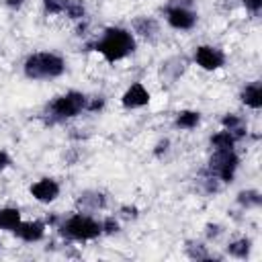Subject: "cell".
<instances>
[{
	"label": "cell",
	"instance_id": "obj_1",
	"mask_svg": "<svg viewBox=\"0 0 262 262\" xmlns=\"http://www.w3.org/2000/svg\"><path fill=\"white\" fill-rule=\"evenodd\" d=\"M96 53H100L108 63L121 61L127 55H131L137 49V41L135 35L129 29L123 27H106L100 35V39H96L90 45Z\"/></svg>",
	"mask_w": 262,
	"mask_h": 262
},
{
	"label": "cell",
	"instance_id": "obj_2",
	"mask_svg": "<svg viewBox=\"0 0 262 262\" xmlns=\"http://www.w3.org/2000/svg\"><path fill=\"white\" fill-rule=\"evenodd\" d=\"M23 72L29 80H53L63 76L66 59L53 51H37L25 59Z\"/></svg>",
	"mask_w": 262,
	"mask_h": 262
},
{
	"label": "cell",
	"instance_id": "obj_3",
	"mask_svg": "<svg viewBox=\"0 0 262 262\" xmlns=\"http://www.w3.org/2000/svg\"><path fill=\"white\" fill-rule=\"evenodd\" d=\"M86 104H88V96L84 92L68 90V92L55 96L47 104L45 115L49 117L51 123H61V121H70V119L78 117L82 111H86Z\"/></svg>",
	"mask_w": 262,
	"mask_h": 262
},
{
	"label": "cell",
	"instance_id": "obj_4",
	"mask_svg": "<svg viewBox=\"0 0 262 262\" xmlns=\"http://www.w3.org/2000/svg\"><path fill=\"white\" fill-rule=\"evenodd\" d=\"M57 229L66 239H72V242H90V239H96L102 235L100 221L86 213L70 215L68 219H63L57 225Z\"/></svg>",
	"mask_w": 262,
	"mask_h": 262
},
{
	"label": "cell",
	"instance_id": "obj_5",
	"mask_svg": "<svg viewBox=\"0 0 262 262\" xmlns=\"http://www.w3.org/2000/svg\"><path fill=\"white\" fill-rule=\"evenodd\" d=\"M237 168H239V156L235 154V149H213L205 172L215 176L221 184H229L233 182Z\"/></svg>",
	"mask_w": 262,
	"mask_h": 262
},
{
	"label": "cell",
	"instance_id": "obj_6",
	"mask_svg": "<svg viewBox=\"0 0 262 262\" xmlns=\"http://www.w3.org/2000/svg\"><path fill=\"white\" fill-rule=\"evenodd\" d=\"M164 14L166 23L176 31H190L199 20L196 10L192 8V0H172L164 8Z\"/></svg>",
	"mask_w": 262,
	"mask_h": 262
},
{
	"label": "cell",
	"instance_id": "obj_7",
	"mask_svg": "<svg viewBox=\"0 0 262 262\" xmlns=\"http://www.w3.org/2000/svg\"><path fill=\"white\" fill-rule=\"evenodd\" d=\"M194 63L205 72H215L225 66V53L213 45H199L194 49Z\"/></svg>",
	"mask_w": 262,
	"mask_h": 262
},
{
	"label": "cell",
	"instance_id": "obj_8",
	"mask_svg": "<svg viewBox=\"0 0 262 262\" xmlns=\"http://www.w3.org/2000/svg\"><path fill=\"white\" fill-rule=\"evenodd\" d=\"M29 190H31V196H33L37 203L49 205V203H53V201L59 196L61 186H59V182H57L55 178L45 176V178H39L37 182H33Z\"/></svg>",
	"mask_w": 262,
	"mask_h": 262
},
{
	"label": "cell",
	"instance_id": "obj_9",
	"mask_svg": "<svg viewBox=\"0 0 262 262\" xmlns=\"http://www.w3.org/2000/svg\"><path fill=\"white\" fill-rule=\"evenodd\" d=\"M149 100H151V94L141 82H133L121 96V104L125 108H143L149 104Z\"/></svg>",
	"mask_w": 262,
	"mask_h": 262
},
{
	"label": "cell",
	"instance_id": "obj_10",
	"mask_svg": "<svg viewBox=\"0 0 262 262\" xmlns=\"http://www.w3.org/2000/svg\"><path fill=\"white\" fill-rule=\"evenodd\" d=\"M45 229H47L45 221H20L12 233L25 244H35L45 237Z\"/></svg>",
	"mask_w": 262,
	"mask_h": 262
},
{
	"label": "cell",
	"instance_id": "obj_11",
	"mask_svg": "<svg viewBox=\"0 0 262 262\" xmlns=\"http://www.w3.org/2000/svg\"><path fill=\"white\" fill-rule=\"evenodd\" d=\"M239 100H242L248 108H254V111L262 108V82L256 80V82L246 84V86L242 88V92H239Z\"/></svg>",
	"mask_w": 262,
	"mask_h": 262
},
{
	"label": "cell",
	"instance_id": "obj_12",
	"mask_svg": "<svg viewBox=\"0 0 262 262\" xmlns=\"http://www.w3.org/2000/svg\"><path fill=\"white\" fill-rule=\"evenodd\" d=\"M78 207L82 211H98L106 207V196L100 190H84L78 194Z\"/></svg>",
	"mask_w": 262,
	"mask_h": 262
},
{
	"label": "cell",
	"instance_id": "obj_13",
	"mask_svg": "<svg viewBox=\"0 0 262 262\" xmlns=\"http://www.w3.org/2000/svg\"><path fill=\"white\" fill-rule=\"evenodd\" d=\"M131 27L143 39H154L160 33V23L154 16H137V18H133Z\"/></svg>",
	"mask_w": 262,
	"mask_h": 262
},
{
	"label": "cell",
	"instance_id": "obj_14",
	"mask_svg": "<svg viewBox=\"0 0 262 262\" xmlns=\"http://www.w3.org/2000/svg\"><path fill=\"white\" fill-rule=\"evenodd\" d=\"M199 125H201V113L199 111L184 108V111H178L176 117H174V127L176 129L190 131V129H196Z\"/></svg>",
	"mask_w": 262,
	"mask_h": 262
},
{
	"label": "cell",
	"instance_id": "obj_15",
	"mask_svg": "<svg viewBox=\"0 0 262 262\" xmlns=\"http://www.w3.org/2000/svg\"><path fill=\"white\" fill-rule=\"evenodd\" d=\"M221 125H223V129L231 131V133L237 137V141H239L242 137H246V133H248V127H246L244 119H242L239 115H235V113H227V115H223Z\"/></svg>",
	"mask_w": 262,
	"mask_h": 262
},
{
	"label": "cell",
	"instance_id": "obj_16",
	"mask_svg": "<svg viewBox=\"0 0 262 262\" xmlns=\"http://www.w3.org/2000/svg\"><path fill=\"white\" fill-rule=\"evenodd\" d=\"M20 209L18 207H4L0 209V229L2 231H14L20 223Z\"/></svg>",
	"mask_w": 262,
	"mask_h": 262
},
{
	"label": "cell",
	"instance_id": "obj_17",
	"mask_svg": "<svg viewBox=\"0 0 262 262\" xmlns=\"http://www.w3.org/2000/svg\"><path fill=\"white\" fill-rule=\"evenodd\" d=\"M225 250H227L229 256H233L237 260H246L250 256V252H252V239L250 237H237V239L229 242Z\"/></svg>",
	"mask_w": 262,
	"mask_h": 262
},
{
	"label": "cell",
	"instance_id": "obj_18",
	"mask_svg": "<svg viewBox=\"0 0 262 262\" xmlns=\"http://www.w3.org/2000/svg\"><path fill=\"white\" fill-rule=\"evenodd\" d=\"M209 143H211L213 149H233L235 143H237V137H235L231 131L221 129V131H217L215 135H211Z\"/></svg>",
	"mask_w": 262,
	"mask_h": 262
},
{
	"label": "cell",
	"instance_id": "obj_19",
	"mask_svg": "<svg viewBox=\"0 0 262 262\" xmlns=\"http://www.w3.org/2000/svg\"><path fill=\"white\" fill-rule=\"evenodd\" d=\"M235 201H237V205L242 209H258L262 205V194L256 188H246V190H239L237 192Z\"/></svg>",
	"mask_w": 262,
	"mask_h": 262
},
{
	"label": "cell",
	"instance_id": "obj_20",
	"mask_svg": "<svg viewBox=\"0 0 262 262\" xmlns=\"http://www.w3.org/2000/svg\"><path fill=\"white\" fill-rule=\"evenodd\" d=\"M186 256L192 258V260H211V258H213V256L209 254L207 246H205L203 242H194V239L186 242Z\"/></svg>",
	"mask_w": 262,
	"mask_h": 262
},
{
	"label": "cell",
	"instance_id": "obj_21",
	"mask_svg": "<svg viewBox=\"0 0 262 262\" xmlns=\"http://www.w3.org/2000/svg\"><path fill=\"white\" fill-rule=\"evenodd\" d=\"M63 14L68 18H72V20H82L86 16V4L82 0H70V4H68Z\"/></svg>",
	"mask_w": 262,
	"mask_h": 262
},
{
	"label": "cell",
	"instance_id": "obj_22",
	"mask_svg": "<svg viewBox=\"0 0 262 262\" xmlns=\"http://www.w3.org/2000/svg\"><path fill=\"white\" fill-rule=\"evenodd\" d=\"M70 0H43V10L45 14H63Z\"/></svg>",
	"mask_w": 262,
	"mask_h": 262
},
{
	"label": "cell",
	"instance_id": "obj_23",
	"mask_svg": "<svg viewBox=\"0 0 262 262\" xmlns=\"http://www.w3.org/2000/svg\"><path fill=\"white\" fill-rule=\"evenodd\" d=\"M100 225H102V235H113L119 231V221L115 217H104Z\"/></svg>",
	"mask_w": 262,
	"mask_h": 262
},
{
	"label": "cell",
	"instance_id": "obj_24",
	"mask_svg": "<svg viewBox=\"0 0 262 262\" xmlns=\"http://www.w3.org/2000/svg\"><path fill=\"white\" fill-rule=\"evenodd\" d=\"M102 108H104V96L88 98V104H86V111L88 113H96V111H102Z\"/></svg>",
	"mask_w": 262,
	"mask_h": 262
},
{
	"label": "cell",
	"instance_id": "obj_25",
	"mask_svg": "<svg viewBox=\"0 0 262 262\" xmlns=\"http://www.w3.org/2000/svg\"><path fill=\"white\" fill-rule=\"evenodd\" d=\"M205 235H207V239H217L221 235V225L219 223H207L205 225Z\"/></svg>",
	"mask_w": 262,
	"mask_h": 262
},
{
	"label": "cell",
	"instance_id": "obj_26",
	"mask_svg": "<svg viewBox=\"0 0 262 262\" xmlns=\"http://www.w3.org/2000/svg\"><path fill=\"white\" fill-rule=\"evenodd\" d=\"M168 149H170V139H160V141L156 143V147H154V156H156V158H162Z\"/></svg>",
	"mask_w": 262,
	"mask_h": 262
},
{
	"label": "cell",
	"instance_id": "obj_27",
	"mask_svg": "<svg viewBox=\"0 0 262 262\" xmlns=\"http://www.w3.org/2000/svg\"><path fill=\"white\" fill-rule=\"evenodd\" d=\"M242 2H244L246 10H250L252 14H260V10H262V0H242Z\"/></svg>",
	"mask_w": 262,
	"mask_h": 262
},
{
	"label": "cell",
	"instance_id": "obj_28",
	"mask_svg": "<svg viewBox=\"0 0 262 262\" xmlns=\"http://www.w3.org/2000/svg\"><path fill=\"white\" fill-rule=\"evenodd\" d=\"M121 215H123L125 219H137V207H133V205H123V207H121Z\"/></svg>",
	"mask_w": 262,
	"mask_h": 262
},
{
	"label": "cell",
	"instance_id": "obj_29",
	"mask_svg": "<svg viewBox=\"0 0 262 262\" xmlns=\"http://www.w3.org/2000/svg\"><path fill=\"white\" fill-rule=\"evenodd\" d=\"M10 164H12L10 156H8V154H6L4 149H0V172H2V170H6V168H8Z\"/></svg>",
	"mask_w": 262,
	"mask_h": 262
},
{
	"label": "cell",
	"instance_id": "obj_30",
	"mask_svg": "<svg viewBox=\"0 0 262 262\" xmlns=\"http://www.w3.org/2000/svg\"><path fill=\"white\" fill-rule=\"evenodd\" d=\"M6 2V6L10 8V10H18L23 4H25V0H4Z\"/></svg>",
	"mask_w": 262,
	"mask_h": 262
}]
</instances>
